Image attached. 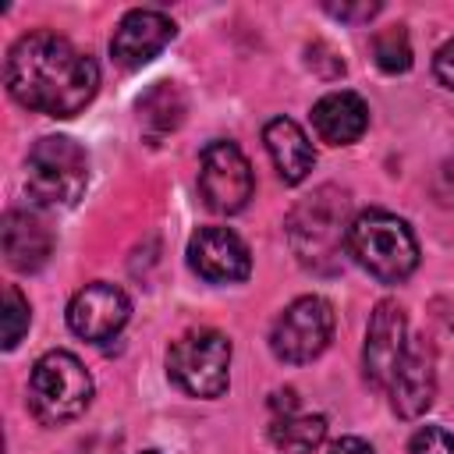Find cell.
Here are the masks:
<instances>
[{
	"instance_id": "cell-17",
	"label": "cell",
	"mask_w": 454,
	"mask_h": 454,
	"mask_svg": "<svg viewBox=\"0 0 454 454\" xmlns=\"http://www.w3.org/2000/svg\"><path fill=\"white\" fill-rule=\"evenodd\" d=\"M184 121V96L174 82H156L142 99H138V124L145 128L149 138H163Z\"/></svg>"
},
{
	"instance_id": "cell-9",
	"label": "cell",
	"mask_w": 454,
	"mask_h": 454,
	"mask_svg": "<svg viewBox=\"0 0 454 454\" xmlns=\"http://www.w3.org/2000/svg\"><path fill=\"white\" fill-rule=\"evenodd\" d=\"M128 316H131L128 294L121 287L106 284V280L85 284L67 301V326H71V333L82 337V340H92V344H103V340L117 337L124 330Z\"/></svg>"
},
{
	"instance_id": "cell-1",
	"label": "cell",
	"mask_w": 454,
	"mask_h": 454,
	"mask_svg": "<svg viewBox=\"0 0 454 454\" xmlns=\"http://www.w3.org/2000/svg\"><path fill=\"white\" fill-rule=\"evenodd\" d=\"M11 96L46 117L82 114L99 89V64L57 32H28L7 50Z\"/></svg>"
},
{
	"instance_id": "cell-12",
	"label": "cell",
	"mask_w": 454,
	"mask_h": 454,
	"mask_svg": "<svg viewBox=\"0 0 454 454\" xmlns=\"http://www.w3.org/2000/svg\"><path fill=\"white\" fill-rule=\"evenodd\" d=\"M177 35V25L163 14V11H149V7H138V11H128L114 35H110V57L117 67L124 71H138L145 67L153 57H160L170 39Z\"/></svg>"
},
{
	"instance_id": "cell-24",
	"label": "cell",
	"mask_w": 454,
	"mask_h": 454,
	"mask_svg": "<svg viewBox=\"0 0 454 454\" xmlns=\"http://www.w3.org/2000/svg\"><path fill=\"white\" fill-rule=\"evenodd\" d=\"M330 454H376V450L362 436H340V440L330 443Z\"/></svg>"
},
{
	"instance_id": "cell-19",
	"label": "cell",
	"mask_w": 454,
	"mask_h": 454,
	"mask_svg": "<svg viewBox=\"0 0 454 454\" xmlns=\"http://www.w3.org/2000/svg\"><path fill=\"white\" fill-rule=\"evenodd\" d=\"M372 60L387 74H404L411 67V43L404 25H387L372 35Z\"/></svg>"
},
{
	"instance_id": "cell-8",
	"label": "cell",
	"mask_w": 454,
	"mask_h": 454,
	"mask_svg": "<svg viewBox=\"0 0 454 454\" xmlns=\"http://www.w3.org/2000/svg\"><path fill=\"white\" fill-rule=\"evenodd\" d=\"M252 188H255V177H252V163L245 160V153L227 142V138H216L202 149V163H199V192H202V202L213 209V213H241L252 199Z\"/></svg>"
},
{
	"instance_id": "cell-23",
	"label": "cell",
	"mask_w": 454,
	"mask_h": 454,
	"mask_svg": "<svg viewBox=\"0 0 454 454\" xmlns=\"http://www.w3.org/2000/svg\"><path fill=\"white\" fill-rule=\"evenodd\" d=\"M433 74H436L440 85L454 89V39H447V43L436 50V57H433Z\"/></svg>"
},
{
	"instance_id": "cell-26",
	"label": "cell",
	"mask_w": 454,
	"mask_h": 454,
	"mask_svg": "<svg viewBox=\"0 0 454 454\" xmlns=\"http://www.w3.org/2000/svg\"><path fill=\"white\" fill-rule=\"evenodd\" d=\"M145 454H160V450H145Z\"/></svg>"
},
{
	"instance_id": "cell-25",
	"label": "cell",
	"mask_w": 454,
	"mask_h": 454,
	"mask_svg": "<svg viewBox=\"0 0 454 454\" xmlns=\"http://www.w3.org/2000/svg\"><path fill=\"white\" fill-rule=\"evenodd\" d=\"M447 177H450V184H454V160H450V170H447Z\"/></svg>"
},
{
	"instance_id": "cell-2",
	"label": "cell",
	"mask_w": 454,
	"mask_h": 454,
	"mask_svg": "<svg viewBox=\"0 0 454 454\" xmlns=\"http://www.w3.org/2000/svg\"><path fill=\"white\" fill-rule=\"evenodd\" d=\"M351 202L348 192L337 184H323L312 195H305L291 216H287V241L291 252L305 270L316 273H337L340 259L348 252V231H351Z\"/></svg>"
},
{
	"instance_id": "cell-22",
	"label": "cell",
	"mask_w": 454,
	"mask_h": 454,
	"mask_svg": "<svg viewBox=\"0 0 454 454\" xmlns=\"http://www.w3.org/2000/svg\"><path fill=\"white\" fill-rule=\"evenodd\" d=\"M326 14H333L340 21H351V25H362V21L380 14V4H326Z\"/></svg>"
},
{
	"instance_id": "cell-20",
	"label": "cell",
	"mask_w": 454,
	"mask_h": 454,
	"mask_svg": "<svg viewBox=\"0 0 454 454\" xmlns=\"http://www.w3.org/2000/svg\"><path fill=\"white\" fill-rule=\"evenodd\" d=\"M0 319H4V348L11 351V348H18V340L25 337L28 323H32L28 298H25L14 284L4 287V309H0Z\"/></svg>"
},
{
	"instance_id": "cell-14",
	"label": "cell",
	"mask_w": 454,
	"mask_h": 454,
	"mask_svg": "<svg viewBox=\"0 0 454 454\" xmlns=\"http://www.w3.org/2000/svg\"><path fill=\"white\" fill-rule=\"evenodd\" d=\"M0 238H4L7 266H14L18 273H35L53 255V231L32 209H7Z\"/></svg>"
},
{
	"instance_id": "cell-15",
	"label": "cell",
	"mask_w": 454,
	"mask_h": 454,
	"mask_svg": "<svg viewBox=\"0 0 454 454\" xmlns=\"http://www.w3.org/2000/svg\"><path fill=\"white\" fill-rule=\"evenodd\" d=\"M312 128L326 145H351L365 135L369 128V106L358 92L337 89L316 99L312 106Z\"/></svg>"
},
{
	"instance_id": "cell-11",
	"label": "cell",
	"mask_w": 454,
	"mask_h": 454,
	"mask_svg": "<svg viewBox=\"0 0 454 454\" xmlns=\"http://www.w3.org/2000/svg\"><path fill=\"white\" fill-rule=\"evenodd\" d=\"M188 266L209 284H238L252 273V255L231 227L209 223L188 238Z\"/></svg>"
},
{
	"instance_id": "cell-3",
	"label": "cell",
	"mask_w": 454,
	"mask_h": 454,
	"mask_svg": "<svg viewBox=\"0 0 454 454\" xmlns=\"http://www.w3.org/2000/svg\"><path fill=\"white\" fill-rule=\"evenodd\" d=\"M348 255L380 284H401L419 266V241L397 213L365 209L351 220Z\"/></svg>"
},
{
	"instance_id": "cell-18",
	"label": "cell",
	"mask_w": 454,
	"mask_h": 454,
	"mask_svg": "<svg viewBox=\"0 0 454 454\" xmlns=\"http://www.w3.org/2000/svg\"><path fill=\"white\" fill-rule=\"evenodd\" d=\"M326 440V419L323 415H277L270 426V443L280 454H312Z\"/></svg>"
},
{
	"instance_id": "cell-4",
	"label": "cell",
	"mask_w": 454,
	"mask_h": 454,
	"mask_svg": "<svg viewBox=\"0 0 454 454\" xmlns=\"http://www.w3.org/2000/svg\"><path fill=\"white\" fill-rule=\"evenodd\" d=\"M89 184V153L67 135H43L25 160V188L46 209H67Z\"/></svg>"
},
{
	"instance_id": "cell-10",
	"label": "cell",
	"mask_w": 454,
	"mask_h": 454,
	"mask_svg": "<svg viewBox=\"0 0 454 454\" xmlns=\"http://www.w3.org/2000/svg\"><path fill=\"white\" fill-rule=\"evenodd\" d=\"M408 348V319H404V309L390 298H383L372 316H369V326H365V348H362V372L372 387L387 390L394 372H397V362Z\"/></svg>"
},
{
	"instance_id": "cell-21",
	"label": "cell",
	"mask_w": 454,
	"mask_h": 454,
	"mask_svg": "<svg viewBox=\"0 0 454 454\" xmlns=\"http://www.w3.org/2000/svg\"><path fill=\"white\" fill-rule=\"evenodd\" d=\"M408 454H454V436L443 426H422L408 440Z\"/></svg>"
},
{
	"instance_id": "cell-5",
	"label": "cell",
	"mask_w": 454,
	"mask_h": 454,
	"mask_svg": "<svg viewBox=\"0 0 454 454\" xmlns=\"http://www.w3.org/2000/svg\"><path fill=\"white\" fill-rule=\"evenodd\" d=\"M92 401V376L71 351H46L28 372V411L43 426L74 422Z\"/></svg>"
},
{
	"instance_id": "cell-13",
	"label": "cell",
	"mask_w": 454,
	"mask_h": 454,
	"mask_svg": "<svg viewBox=\"0 0 454 454\" xmlns=\"http://www.w3.org/2000/svg\"><path fill=\"white\" fill-rule=\"evenodd\" d=\"M390 404L401 419H419L429 404H433V394H436V351L426 337H411L401 362H397V372L390 380Z\"/></svg>"
},
{
	"instance_id": "cell-16",
	"label": "cell",
	"mask_w": 454,
	"mask_h": 454,
	"mask_svg": "<svg viewBox=\"0 0 454 454\" xmlns=\"http://www.w3.org/2000/svg\"><path fill=\"white\" fill-rule=\"evenodd\" d=\"M262 142H266V153L280 174L284 184H298L309 177V170L316 167V149L309 142V135L301 131L298 121L291 117H273L266 121L262 128Z\"/></svg>"
},
{
	"instance_id": "cell-7",
	"label": "cell",
	"mask_w": 454,
	"mask_h": 454,
	"mask_svg": "<svg viewBox=\"0 0 454 454\" xmlns=\"http://www.w3.org/2000/svg\"><path fill=\"white\" fill-rule=\"evenodd\" d=\"M333 337V305L319 294L294 298L270 330V351L287 365H305L330 348Z\"/></svg>"
},
{
	"instance_id": "cell-6",
	"label": "cell",
	"mask_w": 454,
	"mask_h": 454,
	"mask_svg": "<svg viewBox=\"0 0 454 454\" xmlns=\"http://www.w3.org/2000/svg\"><path fill=\"white\" fill-rule=\"evenodd\" d=\"M167 372L192 397H220L231 380L227 333L209 330V326L181 333L167 351Z\"/></svg>"
}]
</instances>
